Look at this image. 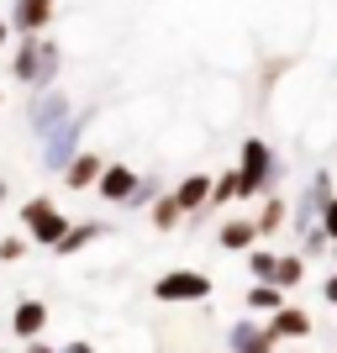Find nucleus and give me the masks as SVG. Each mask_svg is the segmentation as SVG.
<instances>
[{
    "label": "nucleus",
    "instance_id": "obj_16",
    "mask_svg": "<svg viewBox=\"0 0 337 353\" xmlns=\"http://www.w3.org/2000/svg\"><path fill=\"white\" fill-rule=\"evenodd\" d=\"M179 216H185V211L174 206V195H159V201H153V221H159L163 232H169V227H179Z\"/></svg>",
    "mask_w": 337,
    "mask_h": 353
},
{
    "label": "nucleus",
    "instance_id": "obj_9",
    "mask_svg": "<svg viewBox=\"0 0 337 353\" xmlns=\"http://www.w3.org/2000/svg\"><path fill=\"white\" fill-rule=\"evenodd\" d=\"M306 332H311V316L306 311H290V306H279L274 322H269V338H306Z\"/></svg>",
    "mask_w": 337,
    "mask_h": 353
},
{
    "label": "nucleus",
    "instance_id": "obj_25",
    "mask_svg": "<svg viewBox=\"0 0 337 353\" xmlns=\"http://www.w3.org/2000/svg\"><path fill=\"white\" fill-rule=\"evenodd\" d=\"M6 37H11V27H6V21H0V48H6Z\"/></svg>",
    "mask_w": 337,
    "mask_h": 353
},
{
    "label": "nucleus",
    "instance_id": "obj_10",
    "mask_svg": "<svg viewBox=\"0 0 337 353\" xmlns=\"http://www.w3.org/2000/svg\"><path fill=\"white\" fill-rule=\"evenodd\" d=\"M105 163L95 159V153H79V159L69 163V190H95V179H101Z\"/></svg>",
    "mask_w": 337,
    "mask_h": 353
},
{
    "label": "nucleus",
    "instance_id": "obj_18",
    "mask_svg": "<svg viewBox=\"0 0 337 353\" xmlns=\"http://www.w3.org/2000/svg\"><path fill=\"white\" fill-rule=\"evenodd\" d=\"M248 269H253V280H258V285H269V274H274V253L258 248V253L248 259Z\"/></svg>",
    "mask_w": 337,
    "mask_h": 353
},
{
    "label": "nucleus",
    "instance_id": "obj_23",
    "mask_svg": "<svg viewBox=\"0 0 337 353\" xmlns=\"http://www.w3.org/2000/svg\"><path fill=\"white\" fill-rule=\"evenodd\" d=\"M59 353H95L90 343H69V348H59Z\"/></svg>",
    "mask_w": 337,
    "mask_h": 353
},
{
    "label": "nucleus",
    "instance_id": "obj_24",
    "mask_svg": "<svg viewBox=\"0 0 337 353\" xmlns=\"http://www.w3.org/2000/svg\"><path fill=\"white\" fill-rule=\"evenodd\" d=\"M27 353H53V348H48V343H32V348Z\"/></svg>",
    "mask_w": 337,
    "mask_h": 353
},
{
    "label": "nucleus",
    "instance_id": "obj_20",
    "mask_svg": "<svg viewBox=\"0 0 337 353\" xmlns=\"http://www.w3.org/2000/svg\"><path fill=\"white\" fill-rule=\"evenodd\" d=\"M316 232H322L327 243H337V201H327V206H322V227H316Z\"/></svg>",
    "mask_w": 337,
    "mask_h": 353
},
{
    "label": "nucleus",
    "instance_id": "obj_1",
    "mask_svg": "<svg viewBox=\"0 0 337 353\" xmlns=\"http://www.w3.org/2000/svg\"><path fill=\"white\" fill-rule=\"evenodd\" d=\"M21 227H27V237H32V243H43V248H59V237L69 232V221L59 216V206L43 201V195L21 206Z\"/></svg>",
    "mask_w": 337,
    "mask_h": 353
},
{
    "label": "nucleus",
    "instance_id": "obj_12",
    "mask_svg": "<svg viewBox=\"0 0 337 353\" xmlns=\"http://www.w3.org/2000/svg\"><path fill=\"white\" fill-rule=\"evenodd\" d=\"M95 237H101V221H85V227H69V232L59 237V248H53V253H79L85 243H95Z\"/></svg>",
    "mask_w": 337,
    "mask_h": 353
},
{
    "label": "nucleus",
    "instance_id": "obj_13",
    "mask_svg": "<svg viewBox=\"0 0 337 353\" xmlns=\"http://www.w3.org/2000/svg\"><path fill=\"white\" fill-rule=\"evenodd\" d=\"M300 274H306V264H300V259H274V274H269V285L285 295L290 285H300Z\"/></svg>",
    "mask_w": 337,
    "mask_h": 353
},
{
    "label": "nucleus",
    "instance_id": "obj_14",
    "mask_svg": "<svg viewBox=\"0 0 337 353\" xmlns=\"http://www.w3.org/2000/svg\"><path fill=\"white\" fill-rule=\"evenodd\" d=\"M253 232H258V237H269V232H285V201H279V195L264 206V216L253 221Z\"/></svg>",
    "mask_w": 337,
    "mask_h": 353
},
{
    "label": "nucleus",
    "instance_id": "obj_17",
    "mask_svg": "<svg viewBox=\"0 0 337 353\" xmlns=\"http://www.w3.org/2000/svg\"><path fill=\"white\" fill-rule=\"evenodd\" d=\"M248 306H258V311H279V306H285V295H279L274 285H253V290H248Z\"/></svg>",
    "mask_w": 337,
    "mask_h": 353
},
{
    "label": "nucleus",
    "instance_id": "obj_3",
    "mask_svg": "<svg viewBox=\"0 0 337 353\" xmlns=\"http://www.w3.org/2000/svg\"><path fill=\"white\" fill-rule=\"evenodd\" d=\"M269 190V148L264 143H248L243 148V169H237V195H264Z\"/></svg>",
    "mask_w": 337,
    "mask_h": 353
},
{
    "label": "nucleus",
    "instance_id": "obj_15",
    "mask_svg": "<svg viewBox=\"0 0 337 353\" xmlns=\"http://www.w3.org/2000/svg\"><path fill=\"white\" fill-rule=\"evenodd\" d=\"M232 338H237V353H269V348H274L269 332H248V327H237Z\"/></svg>",
    "mask_w": 337,
    "mask_h": 353
},
{
    "label": "nucleus",
    "instance_id": "obj_8",
    "mask_svg": "<svg viewBox=\"0 0 337 353\" xmlns=\"http://www.w3.org/2000/svg\"><path fill=\"white\" fill-rule=\"evenodd\" d=\"M205 201H211V179H205V174L179 179V190H174V206H179V211H201Z\"/></svg>",
    "mask_w": 337,
    "mask_h": 353
},
{
    "label": "nucleus",
    "instance_id": "obj_6",
    "mask_svg": "<svg viewBox=\"0 0 337 353\" xmlns=\"http://www.w3.org/2000/svg\"><path fill=\"white\" fill-rule=\"evenodd\" d=\"M95 190H101L105 201H132L137 174H132V169H121V163H105V169H101V179H95Z\"/></svg>",
    "mask_w": 337,
    "mask_h": 353
},
{
    "label": "nucleus",
    "instance_id": "obj_22",
    "mask_svg": "<svg viewBox=\"0 0 337 353\" xmlns=\"http://www.w3.org/2000/svg\"><path fill=\"white\" fill-rule=\"evenodd\" d=\"M322 295H327V301H332V306H337V274H332V280L322 285Z\"/></svg>",
    "mask_w": 337,
    "mask_h": 353
},
{
    "label": "nucleus",
    "instance_id": "obj_4",
    "mask_svg": "<svg viewBox=\"0 0 337 353\" xmlns=\"http://www.w3.org/2000/svg\"><path fill=\"white\" fill-rule=\"evenodd\" d=\"M53 74V48L43 43V37H27V48H21V59H16V79H27V85H37V79H48Z\"/></svg>",
    "mask_w": 337,
    "mask_h": 353
},
{
    "label": "nucleus",
    "instance_id": "obj_2",
    "mask_svg": "<svg viewBox=\"0 0 337 353\" xmlns=\"http://www.w3.org/2000/svg\"><path fill=\"white\" fill-rule=\"evenodd\" d=\"M159 301H205L211 295V274H195V269H169L159 285H153Z\"/></svg>",
    "mask_w": 337,
    "mask_h": 353
},
{
    "label": "nucleus",
    "instance_id": "obj_5",
    "mask_svg": "<svg viewBox=\"0 0 337 353\" xmlns=\"http://www.w3.org/2000/svg\"><path fill=\"white\" fill-rule=\"evenodd\" d=\"M11 21H16V32L43 37V27L53 21V0H16V6H11Z\"/></svg>",
    "mask_w": 337,
    "mask_h": 353
},
{
    "label": "nucleus",
    "instance_id": "obj_11",
    "mask_svg": "<svg viewBox=\"0 0 337 353\" xmlns=\"http://www.w3.org/2000/svg\"><path fill=\"white\" fill-rule=\"evenodd\" d=\"M253 243H258V232H253V221H227V227H221V248L243 253V248H253Z\"/></svg>",
    "mask_w": 337,
    "mask_h": 353
},
{
    "label": "nucleus",
    "instance_id": "obj_19",
    "mask_svg": "<svg viewBox=\"0 0 337 353\" xmlns=\"http://www.w3.org/2000/svg\"><path fill=\"white\" fill-rule=\"evenodd\" d=\"M237 195V174H221L216 185H211V206H221V201H232Z\"/></svg>",
    "mask_w": 337,
    "mask_h": 353
},
{
    "label": "nucleus",
    "instance_id": "obj_21",
    "mask_svg": "<svg viewBox=\"0 0 337 353\" xmlns=\"http://www.w3.org/2000/svg\"><path fill=\"white\" fill-rule=\"evenodd\" d=\"M21 248H27L21 237H6V243H0V259H21Z\"/></svg>",
    "mask_w": 337,
    "mask_h": 353
},
{
    "label": "nucleus",
    "instance_id": "obj_7",
    "mask_svg": "<svg viewBox=\"0 0 337 353\" xmlns=\"http://www.w3.org/2000/svg\"><path fill=\"white\" fill-rule=\"evenodd\" d=\"M11 327H16V338L37 343V338H43V327H48V306H43V301H21L16 316H11Z\"/></svg>",
    "mask_w": 337,
    "mask_h": 353
},
{
    "label": "nucleus",
    "instance_id": "obj_26",
    "mask_svg": "<svg viewBox=\"0 0 337 353\" xmlns=\"http://www.w3.org/2000/svg\"><path fill=\"white\" fill-rule=\"evenodd\" d=\"M0 201H6V179H0Z\"/></svg>",
    "mask_w": 337,
    "mask_h": 353
}]
</instances>
